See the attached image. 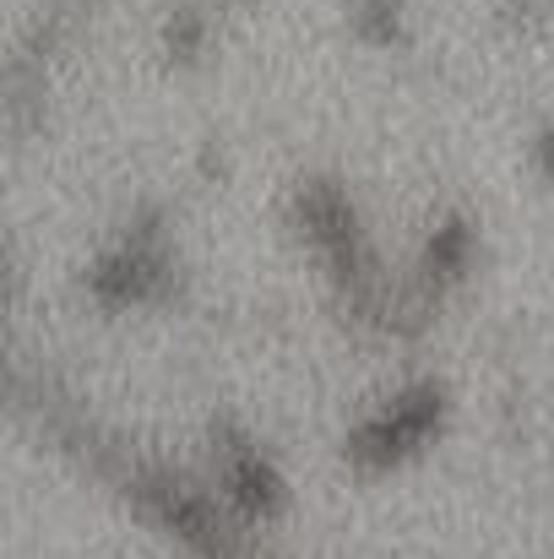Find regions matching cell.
Returning a JSON list of instances; mask_svg holds the SVG:
<instances>
[{
	"label": "cell",
	"instance_id": "cell-4",
	"mask_svg": "<svg viewBox=\"0 0 554 559\" xmlns=\"http://www.w3.org/2000/svg\"><path fill=\"white\" fill-rule=\"evenodd\" d=\"M468 261H473V228L462 223V217H446L435 234H429V245H424V283H457L462 272H468Z\"/></svg>",
	"mask_w": 554,
	"mask_h": 559
},
{
	"label": "cell",
	"instance_id": "cell-6",
	"mask_svg": "<svg viewBox=\"0 0 554 559\" xmlns=\"http://www.w3.org/2000/svg\"><path fill=\"white\" fill-rule=\"evenodd\" d=\"M169 49H175L180 60H190V55L201 49V22H196L190 11H175V22H169Z\"/></svg>",
	"mask_w": 554,
	"mask_h": 559
},
{
	"label": "cell",
	"instance_id": "cell-1",
	"mask_svg": "<svg viewBox=\"0 0 554 559\" xmlns=\"http://www.w3.org/2000/svg\"><path fill=\"white\" fill-rule=\"evenodd\" d=\"M440 418H446V391L435 380H419V385L397 391L386 407L369 413L365 424L343 440V456L365 473H386V467L408 462L413 451H424L440 435Z\"/></svg>",
	"mask_w": 554,
	"mask_h": 559
},
{
	"label": "cell",
	"instance_id": "cell-7",
	"mask_svg": "<svg viewBox=\"0 0 554 559\" xmlns=\"http://www.w3.org/2000/svg\"><path fill=\"white\" fill-rule=\"evenodd\" d=\"M539 164H544V175H550V186H554V126L539 136Z\"/></svg>",
	"mask_w": 554,
	"mask_h": 559
},
{
	"label": "cell",
	"instance_id": "cell-5",
	"mask_svg": "<svg viewBox=\"0 0 554 559\" xmlns=\"http://www.w3.org/2000/svg\"><path fill=\"white\" fill-rule=\"evenodd\" d=\"M354 27L369 44H397L402 38V0H354Z\"/></svg>",
	"mask_w": 554,
	"mask_h": 559
},
{
	"label": "cell",
	"instance_id": "cell-2",
	"mask_svg": "<svg viewBox=\"0 0 554 559\" xmlns=\"http://www.w3.org/2000/svg\"><path fill=\"white\" fill-rule=\"evenodd\" d=\"M175 283V255L164 245L158 223H137L126 228V239L115 250H104L87 272V294L104 310H131V305H153L164 299Z\"/></svg>",
	"mask_w": 554,
	"mask_h": 559
},
{
	"label": "cell",
	"instance_id": "cell-3",
	"mask_svg": "<svg viewBox=\"0 0 554 559\" xmlns=\"http://www.w3.org/2000/svg\"><path fill=\"white\" fill-rule=\"evenodd\" d=\"M217 484H223V495H228L245 516H261V522L288 506V484H283L278 462H272L256 440H228V445H223Z\"/></svg>",
	"mask_w": 554,
	"mask_h": 559
}]
</instances>
